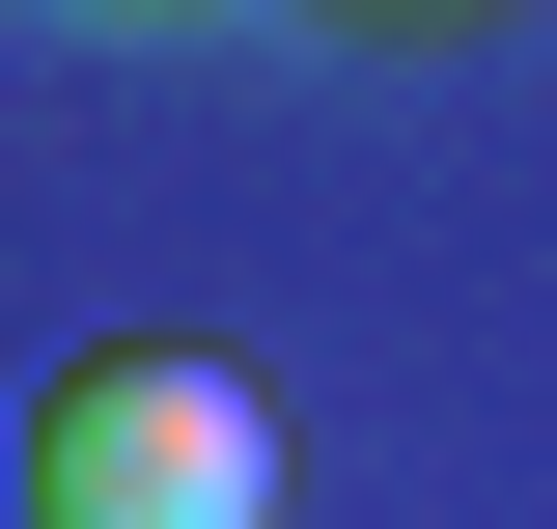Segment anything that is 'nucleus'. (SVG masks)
<instances>
[{"label":"nucleus","instance_id":"obj_1","mask_svg":"<svg viewBox=\"0 0 557 529\" xmlns=\"http://www.w3.org/2000/svg\"><path fill=\"white\" fill-rule=\"evenodd\" d=\"M28 529H278V391L196 334H112L28 391Z\"/></svg>","mask_w":557,"mask_h":529},{"label":"nucleus","instance_id":"obj_2","mask_svg":"<svg viewBox=\"0 0 557 529\" xmlns=\"http://www.w3.org/2000/svg\"><path fill=\"white\" fill-rule=\"evenodd\" d=\"M335 28H446V0H335Z\"/></svg>","mask_w":557,"mask_h":529},{"label":"nucleus","instance_id":"obj_3","mask_svg":"<svg viewBox=\"0 0 557 529\" xmlns=\"http://www.w3.org/2000/svg\"><path fill=\"white\" fill-rule=\"evenodd\" d=\"M139 28H168V0H139Z\"/></svg>","mask_w":557,"mask_h":529}]
</instances>
